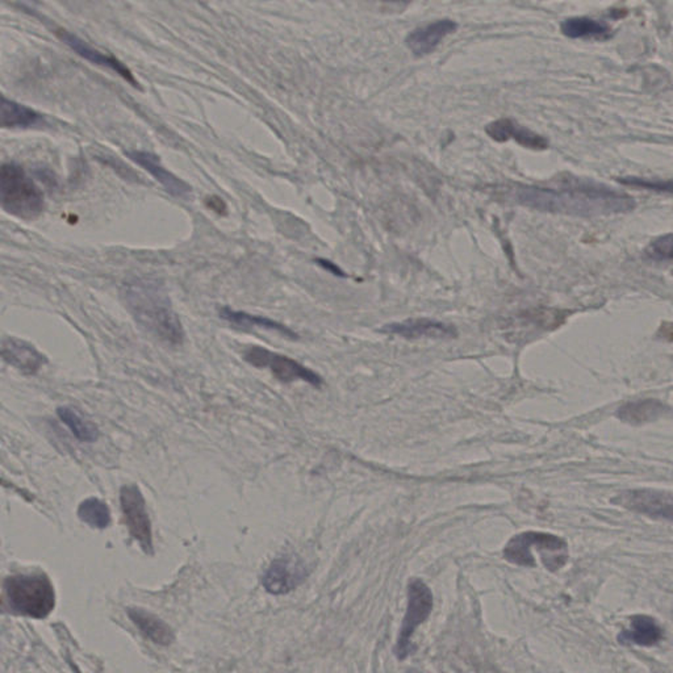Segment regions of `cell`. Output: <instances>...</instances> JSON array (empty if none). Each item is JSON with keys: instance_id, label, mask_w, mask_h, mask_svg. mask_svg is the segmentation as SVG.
Returning a JSON list of instances; mask_svg holds the SVG:
<instances>
[{"instance_id": "1", "label": "cell", "mask_w": 673, "mask_h": 673, "mask_svg": "<svg viewBox=\"0 0 673 673\" xmlns=\"http://www.w3.org/2000/svg\"><path fill=\"white\" fill-rule=\"evenodd\" d=\"M521 200L538 210L578 216L613 215L636 207V202L628 195L581 179L569 180L558 190L527 188L522 191Z\"/></svg>"}, {"instance_id": "2", "label": "cell", "mask_w": 673, "mask_h": 673, "mask_svg": "<svg viewBox=\"0 0 673 673\" xmlns=\"http://www.w3.org/2000/svg\"><path fill=\"white\" fill-rule=\"evenodd\" d=\"M124 300L136 321L150 335L170 345L182 344L185 329L168 295L155 283L136 280L124 288Z\"/></svg>"}, {"instance_id": "3", "label": "cell", "mask_w": 673, "mask_h": 673, "mask_svg": "<svg viewBox=\"0 0 673 673\" xmlns=\"http://www.w3.org/2000/svg\"><path fill=\"white\" fill-rule=\"evenodd\" d=\"M0 205L8 215L32 221L46 210V199L21 165L8 162L0 169Z\"/></svg>"}, {"instance_id": "4", "label": "cell", "mask_w": 673, "mask_h": 673, "mask_svg": "<svg viewBox=\"0 0 673 673\" xmlns=\"http://www.w3.org/2000/svg\"><path fill=\"white\" fill-rule=\"evenodd\" d=\"M4 594L12 613L44 619L55 606V592L46 574H18L4 580Z\"/></svg>"}, {"instance_id": "5", "label": "cell", "mask_w": 673, "mask_h": 673, "mask_svg": "<svg viewBox=\"0 0 673 673\" xmlns=\"http://www.w3.org/2000/svg\"><path fill=\"white\" fill-rule=\"evenodd\" d=\"M541 555L544 567L550 571L563 569L569 561V544L561 536L542 531H525L517 534L506 544L504 558L509 563L522 567H536L530 550Z\"/></svg>"}, {"instance_id": "6", "label": "cell", "mask_w": 673, "mask_h": 673, "mask_svg": "<svg viewBox=\"0 0 673 673\" xmlns=\"http://www.w3.org/2000/svg\"><path fill=\"white\" fill-rule=\"evenodd\" d=\"M434 605L433 594L421 578H413L408 586V606L400 628L399 638L394 652L399 661H405L414 650L411 636L420 625L428 621Z\"/></svg>"}, {"instance_id": "7", "label": "cell", "mask_w": 673, "mask_h": 673, "mask_svg": "<svg viewBox=\"0 0 673 673\" xmlns=\"http://www.w3.org/2000/svg\"><path fill=\"white\" fill-rule=\"evenodd\" d=\"M244 360L252 366L258 367V369L270 370L271 374L285 385L304 382L320 388L324 383L322 378L313 370L303 366L299 361L286 357V355L271 352L266 347L250 346L244 352Z\"/></svg>"}, {"instance_id": "8", "label": "cell", "mask_w": 673, "mask_h": 673, "mask_svg": "<svg viewBox=\"0 0 673 673\" xmlns=\"http://www.w3.org/2000/svg\"><path fill=\"white\" fill-rule=\"evenodd\" d=\"M120 506L130 536L137 542L138 546L146 555H153L154 547H153L152 522H150L146 502H145L140 486L135 484L122 486Z\"/></svg>"}, {"instance_id": "9", "label": "cell", "mask_w": 673, "mask_h": 673, "mask_svg": "<svg viewBox=\"0 0 673 673\" xmlns=\"http://www.w3.org/2000/svg\"><path fill=\"white\" fill-rule=\"evenodd\" d=\"M628 511L644 514L653 519L673 522V494L655 489H633L614 499Z\"/></svg>"}, {"instance_id": "10", "label": "cell", "mask_w": 673, "mask_h": 673, "mask_svg": "<svg viewBox=\"0 0 673 673\" xmlns=\"http://www.w3.org/2000/svg\"><path fill=\"white\" fill-rule=\"evenodd\" d=\"M308 577L307 569L297 559H275L263 575L262 584L269 594H286L294 591Z\"/></svg>"}, {"instance_id": "11", "label": "cell", "mask_w": 673, "mask_h": 673, "mask_svg": "<svg viewBox=\"0 0 673 673\" xmlns=\"http://www.w3.org/2000/svg\"><path fill=\"white\" fill-rule=\"evenodd\" d=\"M0 357L24 375H36L44 364L48 363V358L30 342L15 336L3 339L0 344Z\"/></svg>"}, {"instance_id": "12", "label": "cell", "mask_w": 673, "mask_h": 673, "mask_svg": "<svg viewBox=\"0 0 673 673\" xmlns=\"http://www.w3.org/2000/svg\"><path fill=\"white\" fill-rule=\"evenodd\" d=\"M58 36H60L61 40H62L63 43L72 50V52L77 53V54L79 55V57H82L83 60L88 61V62L94 63V65L102 66V68L104 69H110L111 71L120 75L122 79L127 80V82L129 83V85H132L133 87L140 88V85H138V80L136 79L135 75H133L132 71H130L120 60H118V58L113 57V55L104 54V53L100 52V50L94 49L93 46H88L85 40L78 37V36L72 35V33L68 32V30H60Z\"/></svg>"}, {"instance_id": "13", "label": "cell", "mask_w": 673, "mask_h": 673, "mask_svg": "<svg viewBox=\"0 0 673 673\" xmlns=\"http://www.w3.org/2000/svg\"><path fill=\"white\" fill-rule=\"evenodd\" d=\"M383 333L399 336L405 339H452L458 336L453 325L432 319H411L383 327Z\"/></svg>"}, {"instance_id": "14", "label": "cell", "mask_w": 673, "mask_h": 673, "mask_svg": "<svg viewBox=\"0 0 673 673\" xmlns=\"http://www.w3.org/2000/svg\"><path fill=\"white\" fill-rule=\"evenodd\" d=\"M125 155L136 165L143 168L145 171L149 172L161 186H163L170 195L175 197H187L191 194V187L185 180L172 174L168 169L163 168L160 158L149 152L143 150H129L125 152Z\"/></svg>"}, {"instance_id": "15", "label": "cell", "mask_w": 673, "mask_h": 673, "mask_svg": "<svg viewBox=\"0 0 673 673\" xmlns=\"http://www.w3.org/2000/svg\"><path fill=\"white\" fill-rule=\"evenodd\" d=\"M663 638V627L655 619L646 614L631 617L630 624L619 634V642L624 646H656Z\"/></svg>"}, {"instance_id": "16", "label": "cell", "mask_w": 673, "mask_h": 673, "mask_svg": "<svg viewBox=\"0 0 673 673\" xmlns=\"http://www.w3.org/2000/svg\"><path fill=\"white\" fill-rule=\"evenodd\" d=\"M486 135L494 138L497 143H505L508 140L517 141L522 146L529 149L544 150L549 146L546 138L536 135L533 130L522 127L519 122L511 119H500L491 122L486 127Z\"/></svg>"}, {"instance_id": "17", "label": "cell", "mask_w": 673, "mask_h": 673, "mask_svg": "<svg viewBox=\"0 0 673 673\" xmlns=\"http://www.w3.org/2000/svg\"><path fill=\"white\" fill-rule=\"evenodd\" d=\"M458 24L449 19L433 21L427 27L419 28L408 36L407 46L414 55L429 54L450 33L457 30Z\"/></svg>"}, {"instance_id": "18", "label": "cell", "mask_w": 673, "mask_h": 673, "mask_svg": "<svg viewBox=\"0 0 673 673\" xmlns=\"http://www.w3.org/2000/svg\"><path fill=\"white\" fill-rule=\"evenodd\" d=\"M673 416V409L659 400L646 399L627 403L617 411V417L626 424L639 427Z\"/></svg>"}, {"instance_id": "19", "label": "cell", "mask_w": 673, "mask_h": 673, "mask_svg": "<svg viewBox=\"0 0 673 673\" xmlns=\"http://www.w3.org/2000/svg\"><path fill=\"white\" fill-rule=\"evenodd\" d=\"M128 616L137 626L143 636L161 646H169L174 642V631L162 619L140 608H128Z\"/></svg>"}, {"instance_id": "20", "label": "cell", "mask_w": 673, "mask_h": 673, "mask_svg": "<svg viewBox=\"0 0 673 673\" xmlns=\"http://www.w3.org/2000/svg\"><path fill=\"white\" fill-rule=\"evenodd\" d=\"M220 317L232 324L233 327L238 328V329L249 330L253 328H260V329L269 330V332L279 333V335L287 336L289 339H299V336L294 330L289 329L280 322L267 319V317L254 316V314L230 310V308L220 310Z\"/></svg>"}, {"instance_id": "21", "label": "cell", "mask_w": 673, "mask_h": 673, "mask_svg": "<svg viewBox=\"0 0 673 673\" xmlns=\"http://www.w3.org/2000/svg\"><path fill=\"white\" fill-rule=\"evenodd\" d=\"M43 122V115L15 100L2 96L0 125L2 128H30Z\"/></svg>"}, {"instance_id": "22", "label": "cell", "mask_w": 673, "mask_h": 673, "mask_svg": "<svg viewBox=\"0 0 673 673\" xmlns=\"http://www.w3.org/2000/svg\"><path fill=\"white\" fill-rule=\"evenodd\" d=\"M80 521L93 529L104 530L111 525L110 506L97 497H88L78 506Z\"/></svg>"}, {"instance_id": "23", "label": "cell", "mask_w": 673, "mask_h": 673, "mask_svg": "<svg viewBox=\"0 0 673 673\" xmlns=\"http://www.w3.org/2000/svg\"><path fill=\"white\" fill-rule=\"evenodd\" d=\"M561 29L569 38L606 37L611 33L608 24L589 18L567 19L561 23Z\"/></svg>"}, {"instance_id": "24", "label": "cell", "mask_w": 673, "mask_h": 673, "mask_svg": "<svg viewBox=\"0 0 673 673\" xmlns=\"http://www.w3.org/2000/svg\"><path fill=\"white\" fill-rule=\"evenodd\" d=\"M57 414L78 441L87 442V444L96 441L99 430L96 425L83 420L77 411L69 407H61L57 409Z\"/></svg>"}, {"instance_id": "25", "label": "cell", "mask_w": 673, "mask_h": 673, "mask_svg": "<svg viewBox=\"0 0 673 673\" xmlns=\"http://www.w3.org/2000/svg\"><path fill=\"white\" fill-rule=\"evenodd\" d=\"M619 183L631 187L646 188V190L656 191V193L673 194V179H646V178L626 177L619 178Z\"/></svg>"}, {"instance_id": "26", "label": "cell", "mask_w": 673, "mask_h": 673, "mask_svg": "<svg viewBox=\"0 0 673 673\" xmlns=\"http://www.w3.org/2000/svg\"><path fill=\"white\" fill-rule=\"evenodd\" d=\"M646 255L653 261H672L673 260V233L661 236L651 242L646 249Z\"/></svg>"}, {"instance_id": "27", "label": "cell", "mask_w": 673, "mask_h": 673, "mask_svg": "<svg viewBox=\"0 0 673 673\" xmlns=\"http://www.w3.org/2000/svg\"><path fill=\"white\" fill-rule=\"evenodd\" d=\"M317 263H319L320 266L324 267L328 271L332 272V274L336 275V277H345L344 271H342L338 266H336L335 263L329 262V261L317 260Z\"/></svg>"}, {"instance_id": "28", "label": "cell", "mask_w": 673, "mask_h": 673, "mask_svg": "<svg viewBox=\"0 0 673 673\" xmlns=\"http://www.w3.org/2000/svg\"><path fill=\"white\" fill-rule=\"evenodd\" d=\"M409 673H421V672H417V671H411V672H409Z\"/></svg>"}]
</instances>
